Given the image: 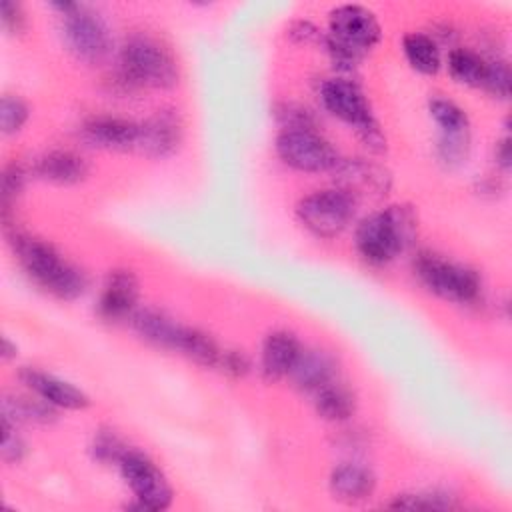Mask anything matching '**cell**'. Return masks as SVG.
<instances>
[{
  "label": "cell",
  "instance_id": "6da1fadb",
  "mask_svg": "<svg viewBox=\"0 0 512 512\" xmlns=\"http://www.w3.org/2000/svg\"><path fill=\"white\" fill-rule=\"evenodd\" d=\"M6 238L28 278L42 290L60 300H76L86 292L88 278L84 270L68 262L50 242L16 228L6 230Z\"/></svg>",
  "mask_w": 512,
  "mask_h": 512
},
{
  "label": "cell",
  "instance_id": "7a4b0ae2",
  "mask_svg": "<svg viewBox=\"0 0 512 512\" xmlns=\"http://www.w3.org/2000/svg\"><path fill=\"white\" fill-rule=\"evenodd\" d=\"M116 84L122 90L172 88L178 84L176 58L160 40L148 34H134L118 52Z\"/></svg>",
  "mask_w": 512,
  "mask_h": 512
},
{
  "label": "cell",
  "instance_id": "3957f363",
  "mask_svg": "<svg viewBox=\"0 0 512 512\" xmlns=\"http://www.w3.org/2000/svg\"><path fill=\"white\" fill-rule=\"evenodd\" d=\"M418 218L412 206L394 204L360 220L354 236L358 254L370 264H388L416 238Z\"/></svg>",
  "mask_w": 512,
  "mask_h": 512
},
{
  "label": "cell",
  "instance_id": "277c9868",
  "mask_svg": "<svg viewBox=\"0 0 512 512\" xmlns=\"http://www.w3.org/2000/svg\"><path fill=\"white\" fill-rule=\"evenodd\" d=\"M382 30L364 6L342 4L330 12L324 50L340 70H352L380 42Z\"/></svg>",
  "mask_w": 512,
  "mask_h": 512
},
{
  "label": "cell",
  "instance_id": "5b68a950",
  "mask_svg": "<svg viewBox=\"0 0 512 512\" xmlns=\"http://www.w3.org/2000/svg\"><path fill=\"white\" fill-rule=\"evenodd\" d=\"M320 100L332 116L354 128L364 148L376 154L386 150V136L372 114L366 94L356 82L346 78H330L320 86Z\"/></svg>",
  "mask_w": 512,
  "mask_h": 512
},
{
  "label": "cell",
  "instance_id": "8992f818",
  "mask_svg": "<svg viewBox=\"0 0 512 512\" xmlns=\"http://www.w3.org/2000/svg\"><path fill=\"white\" fill-rule=\"evenodd\" d=\"M62 12V38L66 48L86 64L104 62L114 46L110 26L92 8L76 2H54Z\"/></svg>",
  "mask_w": 512,
  "mask_h": 512
},
{
  "label": "cell",
  "instance_id": "52a82bcc",
  "mask_svg": "<svg viewBox=\"0 0 512 512\" xmlns=\"http://www.w3.org/2000/svg\"><path fill=\"white\" fill-rule=\"evenodd\" d=\"M414 272L426 290L454 304H472L480 298L482 280L478 272L466 264L442 258L434 252H418Z\"/></svg>",
  "mask_w": 512,
  "mask_h": 512
},
{
  "label": "cell",
  "instance_id": "ba28073f",
  "mask_svg": "<svg viewBox=\"0 0 512 512\" xmlns=\"http://www.w3.org/2000/svg\"><path fill=\"white\" fill-rule=\"evenodd\" d=\"M358 200L346 190L334 186L310 192L296 204V216L306 230L318 238L342 234L356 216Z\"/></svg>",
  "mask_w": 512,
  "mask_h": 512
},
{
  "label": "cell",
  "instance_id": "9c48e42d",
  "mask_svg": "<svg viewBox=\"0 0 512 512\" xmlns=\"http://www.w3.org/2000/svg\"><path fill=\"white\" fill-rule=\"evenodd\" d=\"M118 468L136 498V508L166 510L172 504V486L150 456L140 450L128 448L126 454L120 458Z\"/></svg>",
  "mask_w": 512,
  "mask_h": 512
},
{
  "label": "cell",
  "instance_id": "30bf717a",
  "mask_svg": "<svg viewBox=\"0 0 512 512\" xmlns=\"http://www.w3.org/2000/svg\"><path fill=\"white\" fill-rule=\"evenodd\" d=\"M276 154L298 172H332L342 160L338 150L316 130H280Z\"/></svg>",
  "mask_w": 512,
  "mask_h": 512
},
{
  "label": "cell",
  "instance_id": "8fae6325",
  "mask_svg": "<svg viewBox=\"0 0 512 512\" xmlns=\"http://www.w3.org/2000/svg\"><path fill=\"white\" fill-rule=\"evenodd\" d=\"M184 140V122L176 110H156L150 118L140 122L136 150L150 158L172 156Z\"/></svg>",
  "mask_w": 512,
  "mask_h": 512
},
{
  "label": "cell",
  "instance_id": "7c38bea8",
  "mask_svg": "<svg viewBox=\"0 0 512 512\" xmlns=\"http://www.w3.org/2000/svg\"><path fill=\"white\" fill-rule=\"evenodd\" d=\"M332 172L336 174V186L352 194L356 200L362 196H386L392 186L390 172L364 158H342Z\"/></svg>",
  "mask_w": 512,
  "mask_h": 512
},
{
  "label": "cell",
  "instance_id": "4fadbf2b",
  "mask_svg": "<svg viewBox=\"0 0 512 512\" xmlns=\"http://www.w3.org/2000/svg\"><path fill=\"white\" fill-rule=\"evenodd\" d=\"M138 292L140 284L132 270L116 268L112 270L102 286L98 298V314L108 322L130 320L132 314L138 310Z\"/></svg>",
  "mask_w": 512,
  "mask_h": 512
},
{
  "label": "cell",
  "instance_id": "5bb4252c",
  "mask_svg": "<svg viewBox=\"0 0 512 512\" xmlns=\"http://www.w3.org/2000/svg\"><path fill=\"white\" fill-rule=\"evenodd\" d=\"M20 382L32 390V394L40 396L54 408H64V410H82L90 404V398L86 396L84 390L74 386L68 380H62L54 374L42 372L32 366H24L18 372Z\"/></svg>",
  "mask_w": 512,
  "mask_h": 512
},
{
  "label": "cell",
  "instance_id": "9a60e30c",
  "mask_svg": "<svg viewBox=\"0 0 512 512\" xmlns=\"http://www.w3.org/2000/svg\"><path fill=\"white\" fill-rule=\"evenodd\" d=\"M80 134L88 144L96 148L136 150L140 122L120 118V116H110V114L90 116L88 120H84Z\"/></svg>",
  "mask_w": 512,
  "mask_h": 512
},
{
  "label": "cell",
  "instance_id": "2e32d148",
  "mask_svg": "<svg viewBox=\"0 0 512 512\" xmlns=\"http://www.w3.org/2000/svg\"><path fill=\"white\" fill-rule=\"evenodd\" d=\"M300 340L288 330H274L264 338L262 354H260V368L266 380H280L290 376L300 354H302Z\"/></svg>",
  "mask_w": 512,
  "mask_h": 512
},
{
  "label": "cell",
  "instance_id": "e0dca14e",
  "mask_svg": "<svg viewBox=\"0 0 512 512\" xmlns=\"http://www.w3.org/2000/svg\"><path fill=\"white\" fill-rule=\"evenodd\" d=\"M328 486L334 500L342 504H360L372 498L376 490V478L366 466L346 462L332 470Z\"/></svg>",
  "mask_w": 512,
  "mask_h": 512
},
{
  "label": "cell",
  "instance_id": "ac0fdd59",
  "mask_svg": "<svg viewBox=\"0 0 512 512\" xmlns=\"http://www.w3.org/2000/svg\"><path fill=\"white\" fill-rule=\"evenodd\" d=\"M128 322L132 324L134 332L146 342L166 350H174V352L178 350L184 324L176 322L166 312L156 308H138Z\"/></svg>",
  "mask_w": 512,
  "mask_h": 512
},
{
  "label": "cell",
  "instance_id": "d6986e66",
  "mask_svg": "<svg viewBox=\"0 0 512 512\" xmlns=\"http://www.w3.org/2000/svg\"><path fill=\"white\" fill-rule=\"evenodd\" d=\"M34 174L58 186H72L88 176V162L72 150H52L36 160Z\"/></svg>",
  "mask_w": 512,
  "mask_h": 512
},
{
  "label": "cell",
  "instance_id": "ffe728a7",
  "mask_svg": "<svg viewBox=\"0 0 512 512\" xmlns=\"http://www.w3.org/2000/svg\"><path fill=\"white\" fill-rule=\"evenodd\" d=\"M296 386L304 392L314 394L322 386L336 380V362L324 350H302L292 374Z\"/></svg>",
  "mask_w": 512,
  "mask_h": 512
},
{
  "label": "cell",
  "instance_id": "44dd1931",
  "mask_svg": "<svg viewBox=\"0 0 512 512\" xmlns=\"http://www.w3.org/2000/svg\"><path fill=\"white\" fill-rule=\"evenodd\" d=\"M314 408L328 422H344L356 410L354 394L340 382H330L314 392Z\"/></svg>",
  "mask_w": 512,
  "mask_h": 512
},
{
  "label": "cell",
  "instance_id": "7402d4cb",
  "mask_svg": "<svg viewBox=\"0 0 512 512\" xmlns=\"http://www.w3.org/2000/svg\"><path fill=\"white\" fill-rule=\"evenodd\" d=\"M2 416L12 422H34L48 424L56 418V408L42 400L40 396H24V394H6L2 400Z\"/></svg>",
  "mask_w": 512,
  "mask_h": 512
},
{
  "label": "cell",
  "instance_id": "603a6c76",
  "mask_svg": "<svg viewBox=\"0 0 512 512\" xmlns=\"http://www.w3.org/2000/svg\"><path fill=\"white\" fill-rule=\"evenodd\" d=\"M222 346L204 330L192 328V326H184L178 350L180 354H184L186 358L194 360L196 364L204 366V368H218L220 356H222Z\"/></svg>",
  "mask_w": 512,
  "mask_h": 512
},
{
  "label": "cell",
  "instance_id": "cb8c5ba5",
  "mask_svg": "<svg viewBox=\"0 0 512 512\" xmlns=\"http://www.w3.org/2000/svg\"><path fill=\"white\" fill-rule=\"evenodd\" d=\"M402 50L414 70L422 74H436L440 70V48L432 36L410 32L402 40Z\"/></svg>",
  "mask_w": 512,
  "mask_h": 512
},
{
  "label": "cell",
  "instance_id": "d4e9b609",
  "mask_svg": "<svg viewBox=\"0 0 512 512\" xmlns=\"http://www.w3.org/2000/svg\"><path fill=\"white\" fill-rule=\"evenodd\" d=\"M488 62L470 48H454L448 54V70L452 78L466 86H482Z\"/></svg>",
  "mask_w": 512,
  "mask_h": 512
},
{
  "label": "cell",
  "instance_id": "484cf974",
  "mask_svg": "<svg viewBox=\"0 0 512 512\" xmlns=\"http://www.w3.org/2000/svg\"><path fill=\"white\" fill-rule=\"evenodd\" d=\"M456 496H450L448 492L440 490H426V492H410V494H398L392 502H388V508H408V510H454L458 508Z\"/></svg>",
  "mask_w": 512,
  "mask_h": 512
},
{
  "label": "cell",
  "instance_id": "4316f807",
  "mask_svg": "<svg viewBox=\"0 0 512 512\" xmlns=\"http://www.w3.org/2000/svg\"><path fill=\"white\" fill-rule=\"evenodd\" d=\"M428 110L440 132H470L468 114L456 102L448 98H432Z\"/></svg>",
  "mask_w": 512,
  "mask_h": 512
},
{
  "label": "cell",
  "instance_id": "83f0119b",
  "mask_svg": "<svg viewBox=\"0 0 512 512\" xmlns=\"http://www.w3.org/2000/svg\"><path fill=\"white\" fill-rule=\"evenodd\" d=\"M470 152V132H440L436 142V156L438 160L448 166L456 168L466 162Z\"/></svg>",
  "mask_w": 512,
  "mask_h": 512
},
{
  "label": "cell",
  "instance_id": "f1b7e54d",
  "mask_svg": "<svg viewBox=\"0 0 512 512\" xmlns=\"http://www.w3.org/2000/svg\"><path fill=\"white\" fill-rule=\"evenodd\" d=\"M130 446L110 428H100L92 440V456L102 464H118Z\"/></svg>",
  "mask_w": 512,
  "mask_h": 512
},
{
  "label": "cell",
  "instance_id": "f546056e",
  "mask_svg": "<svg viewBox=\"0 0 512 512\" xmlns=\"http://www.w3.org/2000/svg\"><path fill=\"white\" fill-rule=\"evenodd\" d=\"M30 116L28 104L16 94H4L0 100V128L4 134H16L22 130Z\"/></svg>",
  "mask_w": 512,
  "mask_h": 512
},
{
  "label": "cell",
  "instance_id": "4dcf8cb0",
  "mask_svg": "<svg viewBox=\"0 0 512 512\" xmlns=\"http://www.w3.org/2000/svg\"><path fill=\"white\" fill-rule=\"evenodd\" d=\"M274 116L282 130H316V120L312 112L296 102L276 104Z\"/></svg>",
  "mask_w": 512,
  "mask_h": 512
},
{
  "label": "cell",
  "instance_id": "1f68e13d",
  "mask_svg": "<svg viewBox=\"0 0 512 512\" xmlns=\"http://www.w3.org/2000/svg\"><path fill=\"white\" fill-rule=\"evenodd\" d=\"M24 180H26V172L20 164L10 162L4 166L2 170V218L4 222L10 216V210L14 208L18 196L24 190Z\"/></svg>",
  "mask_w": 512,
  "mask_h": 512
},
{
  "label": "cell",
  "instance_id": "d6a6232c",
  "mask_svg": "<svg viewBox=\"0 0 512 512\" xmlns=\"http://www.w3.org/2000/svg\"><path fill=\"white\" fill-rule=\"evenodd\" d=\"M0 456L6 464H18L24 460L26 456V442L22 440V436L16 430V422H12L10 418L2 416L0 418Z\"/></svg>",
  "mask_w": 512,
  "mask_h": 512
},
{
  "label": "cell",
  "instance_id": "836d02e7",
  "mask_svg": "<svg viewBox=\"0 0 512 512\" xmlns=\"http://www.w3.org/2000/svg\"><path fill=\"white\" fill-rule=\"evenodd\" d=\"M510 80H512L510 66L504 60H494V62H488L486 66L482 88H486V92H490L494 98L508 100Z\"/></svg>",
  "mask_w": 512,
  "mask_h": 512
},
{
  "label": "cell",
  "instance_id": "e575fe53",
  "mask_svg": "<svg viewBox=\"0 0 512 512\" xmlns=\"http://www.w3.org/2000/svg\"><path fill=\"white\" fill-rule=\"evenodd\" d=\"M250 358L242 352V350H232V348H224L220 362H218V370L232 376V378H244L250 372Z\"/></svg>",
  "mask_w": 512,
  "mask_h": 512
},
{
  "label": "cell",
  "instance_id": "d590c367",
  "mask_svg": "<svg viewBox=\"0 0 512 512\" xmlns=\"http://www.w3.org/2000/svg\"><path fill=\"white\" fill-rule=\"evenodd\" d=\"M0 22H2V28L8 34L22 32L24 26H26V14H24L22 4L12 2V0H2V4H0Z\"/></svg>",
  "mask_w": 512,
  "mask_h": 512
},
{
  "label": "cell",
  "instance_id": "8d00e7d4",
  "mask_svg": "<svg viewBox=\"0 0 512 512\" xmlns=\"http://www.w3.org/2000/svg\"><path fill=\"white\" fill-rule=\"evenodd\" d=\"M288 36L298 42V44H322L326 40V34H322V30H318L312 22L306 20H298L288 28Z\"/></svg>",
  "mask_w": 512,
  "mask_h": 512
},
{
  "label": "cell",
  "instance_id": "74e56055",
  "mask_svg": "<svg viewBox=\"0 0 512 512\" xmlns=\"http://www.w3.org/2000/svg\"><path fill=\"white\" fill-rule=\"evenodd\" d=\"M496 162L502 170H508L512 164V146H510V138L504 136L498 144H496Z\"/></svg>",
  "mask_w": 512,
  "mask_h": 512
},
{
  "label": "cell",
  "instance_id": "f35d334b",
  "mask_svg": "<svg viewBox=\"0 0 512 512\" xmlns=\"http://www.w3.org/2000/svg\"><path fill=\"white\" fill-rule=\"evenodd\" d=\"M0 356H2L4 362L14 358L16 356V344H12L8 338H2V352H0Z\"/></svg>",
  "mask_w": 512,
  "mask_h": 512
}]
</instances>
